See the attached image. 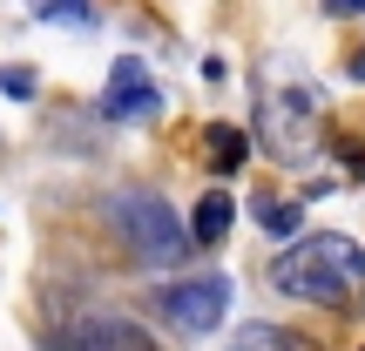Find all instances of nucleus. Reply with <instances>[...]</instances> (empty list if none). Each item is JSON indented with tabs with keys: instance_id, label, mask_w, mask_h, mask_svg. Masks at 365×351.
Masks as SVG:
<instances>
[{
	"instance_id": "1",
	"label": "nucleus",
	"mask_w": 365,
	"mask_h": 351,
	"mask_svg": "<svg viewBox=\"0 0 365 351\" xmlns=\"http://www.w3.org/2000/svg\"><path fill=\"white\" fill-rule=\"evenodd\" d=\"M271 290H284V298L298 304H365V243L359 236H298L291 250H277L271 257Z\"/></svg>"
},
{
	"instance_id": "2",
	"label": "nucleus",
	"mask_w": 365,
	"mask_h": 351,
	"mask_svg": "<svg viewBox=\"0 0 365 351\" xmlns=\"http://www.w3.org/2000/svg\"><path fill=\"white\" fill-rule=\"evenodd\" d=\"M318 129H325V108H318V88L291 81V88H264L257 95V142L271 149V162H312L318 156Z\"/></svg>"
},
{
	"instance_id": "3",
	"label": "nucleus",
	"mask_w": 365,
	"mask_h": 351,
	"mask_svg": "<svg viewBox=\"0 0 365 351\" xmlns=\"http://www.w3.org/2000/svg\"><path fill=\"white\" fill-rule=\"evenodd\" d=\"M108 223L122 230V243H129L143 263H163V271H176V263L196 250L190 230L176 223V209L163 203L156 189H122V196H108Z\"/></svg>"
},
{
	"instance_id": "4",
	"label": "nucleus",
	"mask_w": 365,
	"mask_h": 351,
	"mask_svg": "<svg viewBox=\"0 0 365 351\" xmlns=\"http://www.w3.org/2000/svg\"><path fill=\"white\" fill-rule=\"evenodd\" d=\"M163 318L176 331H217V318L230 311V277H190V284H170L156 290Z\"/></svg>"
},
{
	"instance_id": "5",
	"label": "nucleus",
	"mask_w": 365,
	"mask_h": 351,
	"mask_svg": "<svg viewBox=\"0 0 365 351\" xmlns=\"http://www.w3.org/2000/svg\"><path fill=\"white\" fill-rule=\"evenodd\" d=\"M102 115L108 122H135V115H163V88L135 54H122L108 68V88H102Z\"/></svg>"
},
{
	"instance_id": "6",
	"label": "nucleus",
	"mask_w": 365,
	"mask_h": 351,
	"mask_svg": "<svg viewBox=\"0 0 365 351\" xmlns=\"http://www.w3.org/2000/svg\"><path fill=\"white\" fill-rule=\"evenodd\" d=\"M75 351H156V345H149L129 318H88V325L75 331Z\"/></svg>"
},
{
	"instance_id": "7",
	"label": "nucleus",
	"mask_w": 365,
	"mask_h": 351,
	"mask_svg": "<svg viewBox=\"0 0 365 351\" xmlns=\"http://www.w3.org/2000/svg\"><path fill=\"white\" fill-rule=\"evenodd\" d=\"M230 223H237L230 189H210L203 203H196V216H190V243H223V236H230Z\"/></svg>"
},
{
	"instance_id": "8",
	"label": "nucleus",
	"mask_w": 365,
	"mask_h": 351,
	"mask_svg": "<svg viewBox=\"0 0 365 351\" xmlns=\"http://www.w3.org/2000/svg\"><path fill=\"white\" fill-rule=\"evenodd\" d=\"M250 216H257V230H264V236H304V203L257 196V203H250Z\"/></svg>"
},
{
	"instance_id": "9",
	"label": "nucleus",
	"mask_w": 365,
	"mask_h": 351,
	"mask_svg": "<svg viewBox=\"0 0 365 351\" xmlns=\"http://www.w3.org/2000/svg\"><path fill=\"white\" fill-rule=\"evenodd\" d=\"M34 7V21H48V27H88L95 14H88V0H27Z\"/></svg>"
},
{
	"instance_id": "10",
	"label": "nucleus",
	"mask_w": 365,
	"mask_h": 351,
	"mask_svg": "<svg viewBox=\"0 0 365 351\" xmlns=\"http://www.w3.org/2000/svg\"><path fill=\"white\" fill-rule=\"evenodd\" d=\"M230 351H298V338H291V331H277V325H244Z\"/></svg>"
},
{
	"instance_id": "11",
	"label": "nucleus",
	"mask_w": 365,
	"mask_h": 351,
	"mask_svg": "<svg viewBox=\"0 0 365 351\" xmlns=\"http://www.w3.org/2000/svg\"><path fill=\"white\" fill-rule=\"evenodd\" d=\"M210 156H217V169H244L250 149H244V135H237V129H223V122H217V129H210Z\"/></svg>"
},
{
	"instance_id": "12",
	"label": "nucleus",
	"mask_w": 365,
	"mask_h": 351,
	"mask_svg": "<svg viewBox=\"0 0 365 351\" xmlns=\"http://www.w3.org/2000/svg\"><path fill=\"white\" fill-rule=\"evenodd\" d=\"M0 88H7L14 102H34V68H0Z\"/></svg>"
},
{
	"instance_id": "13",
	"label": "nucleus",
	"mask_w": 365,
	"mask_h": 351,
	"mask_svg": "<svg viewBox=\"0 0 365 351\" xmlns=\"http://www.w3.org/2000/svg\"><path fill=\"white\" fill-rule=\"evenodd\" d=\"M325 7H339V14H365V0H325Z\"/></svg>"
}]
</instances>
